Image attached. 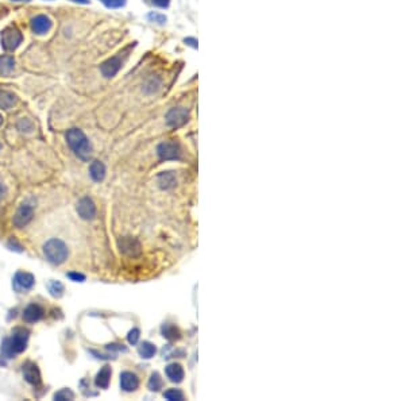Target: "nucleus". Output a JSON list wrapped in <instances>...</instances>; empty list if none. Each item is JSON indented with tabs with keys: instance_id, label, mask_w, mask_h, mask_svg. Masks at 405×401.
Returning a JSON list of instances; mask_svg holds the SVG:
<instances>
[{
	"instance_id": "obj_31",
	"label": "nucleus",
	"mask_w": 405,
	"mask_h": 401,
	"mask_svg": "<svg viewBox=\"0 0 405 401\" xmlns=\"http://www.w3.org/2000/svg\"><path fill=\"white\" fill-rule=\"evenodd\" d=\"M68 277H69V278H70V280L76 281V282H83V281L85 280V276H84V274H80V273H76V272L69 273Z\"/></svg>"
},
{
	"instance_id": "obj_21",
	"label": "nucleus",
	"mask_w": 405,
	"mask_h": 401,
	"mask_svg": "<svg viewBox=\"0 0 405 401\" xmlns=\"http://www.w3.org/2000/svg\"><path fill=\"white\" fill-rule=\"evenodd\" d=\"M156 353H157L156 346L152 345L150 342H143V343L139 346V354L142 358L149 359V358L154 357V354Z\"/></svg>"
},
{
	"instance_id": "obj_24",
	"label": "nucleus",
	"mask_w": 405,
	"mask_h": 401,
	"mask_svg": "<svg viewBox=\"0 0 405 401\" xmlns=\"http://www.w3.org/2000/svg\"><path fill=\"white\" fill-rule=\"evenodd\" d=\"M161 388H162V378H161V376L158 373H153L150 380H149V389L157 392Z\"/></svg>"
},
{
	"instance_id": "obj_37",
	"label": "nucleus",
	"mask_w": 405,
	"mask_h": 401,
	"mask_svg": "<svg viewBox=\"0 0 405 401\" xmlns=\"http://www.w3.org/2000/svg\"><path fill=\"white\" fill-rule=\"evenodd\" d=\"M0 150H2V143H0Z\"/></svg>"
},
{
	"instance_id": "obj_18",
	"label": "nucleus",
	"mask_w": 405,
	"mask_h": 401,
	"mask_svg": "<svg viewBox=\"0 0 405 401\" xmlns=\"http://www.w3.org/2000/svg\"><path fill=\"white\" fill-rule=\"evenodd\" d=\"M109 380H111V368L105 365V366H103L100 372L97 373L96 380H95V384H96L97 388L105 389V388H108Z\"/></svg>"
},
{
	"instance_id": "obj_5",
	"label": "nucleus",
	"mask_w": 405,
	"mask_h": 401,
	"mask_svg": "<svg viewBox=\"0 0 405 401\" xmlns=\"http://www.w3.org/2000/svg\"><path fill=\"white\" fill-rule=\"evenodd\" d=\"M32 216H34V208H32V205L30 204H22L18 208V211L15 212V215H14V219H12V222H14V225L18 227V229H22V227H24V226H27L30 222H31Z\"/></svg>"
},
{
	"instance_id": "obj_1",
	"label": "nucleus",
	"mask_w": 405,
	"mask_h": 401,
	"mask_svg": "<svg viewBox=\"0 0 405 401\" xmlns=\"http://www.w3.org/2000/svg\"><path fill=\"white\" fill-rule=\"evenodd\" d=\"M66 142L72 152L76 154L80 160L88 161L92 156V146L80 129H70L66 133Z\"/></svg>"
},
{
	"instance_id": "obj_33",
	"label": "nucleus",
	"mask_w": 405,
	"mask_h": 401,
	"mask_svg": "<svg viewBox=\"0 0 405 401\" xmlns=\"http://www.w3.org/2000/svg\"><path fill=\"white\" fill-rule=\"evenodd\" d=\"M4 196H6V188H4V185L0 183V200H2Z\"/></svg>"
},
{
	"instance_id": "obj_9",
	"label": "nucleus",
	"mask_w": 405,
	"mask_h": 401,
	"mask_svg": "<svg viewBox=\"0 0 405 401\" xmlns=\"http://www.w3.org/2000/svg\"><path fill=\"white\" fill-rule=\"evenodd\" d=\"M122 62H123V60H122V53H119V54L115 57H111V58H108V60L104 61V62L101 64L100 66L101 75H103L105 79H111V77H114L118 72H119V69H121L122 66Z\"/></svg>"
},
{
	"instance_id": "obj_30",
	"label": "nucleus",
	"mask_w": 405,
	"mask_h": 401,
	"mask_svg": "<svg viewBox=\"0 0 405 401\" xmlns=\"http://www.w3.org/2000/svg\"><path fill=\"white\" fill-rule=\"evenodd\" d=\"M139 334L140 333L138 329H133L131 331H130L129 337H127L130 345H135L136 342H138V339H139Z\"/></svg>"
},
{
	"instance_id": "obj_3",
	"label": "nucleus",
	"mask_w": 405,
	"mask_h": 401,
	"mask_svg": "<svg viewBox=\"0 0 405 401\" xmlns=\"http://www.w3.org/2000/svg\"><path fill=\"white\" fill-rule=\"evenodd\" d=\"M44 254L53 265H61L68 258V247L60 239H50L44 245Z\"/></svg>"
},
{
	"instance_id": "obj_6",
	"label": "nucleus",
	"mask_w": 405,
	"mask_h": 401,
	"mask_svg": "<svg viewBox=\"0 0 405 401\" xmlns=\"http://www.w3.org/2000/svg\"><path fill=\"white\" fill-rule=\"evenodd\" d=\"M157 153L161 160H178L180 158V146L173 140L161 143L157 149Z\"/></svg>"
},
{
	"instance_id": "obj_32",
	"label": "nucleus",
	"mask_w": 405,
	"mask_h": 401,
	"mask_svg": "<svg viewBox=\"0 0 405 401\" xmlns=\"http://www.w3.org/2000/svg\"><path fill=\"white\" fill-rule=\"evenodd\" d=\"M152 3L154 4V6H157V7L165 8L168 7L169 3H170V0H152Z\"/></svg>"
},
{
	"instance_id": "obj_17",
	"label": "nucleus",
	"mask_w": 405,
	"mask_h": 401,
	"mask_svg": "<svg viewBox=\"0 0 405 401\" xmlns=\"http://www.w3.org/2000/svg\"><path fill=\"white\" fill-rule=\"evenodd\" d=\"M15 68V58L8 54L0 56V76H8Z\"/></svg>"
},
{
	"instance_id": "obj_26",
	"label": "nucleus",
	"mask_w": 405,
	"mask_h": 401,
	"mask_svg": "<svg viewBox=\"0 0 405 401\" xmlns=\"http://www.w3.org/2000/svg\"><path fill=\"white\" fill-rule=\"evenodd\" d=\"M164 397L170 401H181L184 400V394L180 389H169L164 393Z\"/></svg>"
},
{
	"instance_id": "obj_2",
	"label": "nucleus",
	"mask_w": 405,
	"mask_h": 401,
	"mask_svg": "<svg viewBox=\"0 0 405 401\" xmlns=\"http://www.w3.org/2000/svg\"><path fill=\"white\" fill-rule=\"evenodd\" d=\"M28 341V331L24 329H15L11 338H7L2 345V354L4 357L12 358L16 354L23 353Z\"/></svg>"
},
{
	"instance_id": "obj_16",
	"label": "nucleus",
	"mask_w": 405,
	"mask_h": 401,
	"mask_svg": "<svg viewBox=\"0 0 405 401\" xmlns=\"http://www.w3.org/2000/svg\"><path fill=\"white\" fill-rule=\"evenodd\" d=\"M165 373L172 382H181L184 378V370L178 363H170V365L166 366Z\"/></svg>"
},
{
	"instance_id": "obj_8",
	"label": "nucleus",
	"mask_w": 405,
	"mask_h": 401,
	"mask_svg": "<svg viewBox=\"0 0 405 401\" xmlns=\"http://www.w3.org/2000/svg\"><path fill=\"white\" fill-rule=\"evenodd\" d=\"M34 282H35L34 276L31 273L27 272H18L14 276V280H12V285H14V288L18 292H23V290L31 289L34 286Z\"/></svg>"
},
{
	"instance_id": "obj_20",
	"label": "nucleus",
	"mask_w": 405,
	"mask_h": 401,
	"mask_svg": "<svg viewBox=\"0 0 405 401\" xmlns=\"http://www.w3.org/2000/svg\"><path fill=\"white\" fill-rule=\"evenodd\" d=\"M16 103V96L8 91H0V110H10Z\"/></svg>"
},
{
	"instance_id": "obj_4",
	"label": "nucleus",
	"mask_w": 405,
	"mask_h": 401,
	"mask_svg": "<svg viewBox=\"0 0 405 401\" xmlns=\"http://www.w3.org/2000/svg\"><path fill=\"white\" fill-rule=\"evenodd\" d=\"M23 41V35L16 26H8L2 31V46L7 52H14L19 48Z\"/></svg>"
},
{
	"instance_id": "obj_14",
	"label": "nucleus",
	"mask_w": 405,
	"mask_h": 401,
	"mask_svg": "<svg viewBox=\"0 0 405 401\" xmlns=\"http://www.w3.org/2000/svg\"><path fill=\"white\" fill-rule=\"evenodd\" d=\"M139 385V380L131 372H123L121 374V386L126 392H133Z\"/></svg>"
},
{
	"instance_id": "obj_10",
	"label": "nucleus",
	"mask_w": 405,
	"mask_h": 401,
	"mask_svg": "<svg viewBox=\"0 0 405 401\" xmlns=\"http://www.w3.org/2000/svg\"><path fill=\"white\" fill-rule=\"evenodd\" d=\"M188 121V111L182 107H176L172 108L166 114V123L170 127H180L185 125Z\"/></svg>"
},
{
	"instance_id": "obj_35",
	"label": "nucleus",
	"mask_w": 405,
	"mask_h": 401,
	"mask_svg": "<svg viewBox=\"0 0 405 401\" xmlns=\"http://www.w3.org/2000/svg\"><path fill=\"white\" fill-rule=\"evenodd\" d=\"M3 125V117H2V115H0V126Z\"/></svg>"
},
{
	"instance_id": "obj_11",
	"label": "nucleus",
	"mask_w": 405,
	"mask_h": 401,
	"mask_svg": "<svg viewBox=\"0 0 405 401\" xmlns=\"http://www.w3.org/2000/svg\"><path fill=\"white\" fill-rule=\"evenodd\" d=\"M53 22L48 15H36L31 19V30L38 35L46 34L52 30Z\"/></svg>"
},
{
	"instance_id": "obj_23",
	"label": "nucleus",
	"mask_w": 405,
	"mask_h": 401,
	"mask_svg": "<svg viewBox=\"0 0 405 401\" xmlns=\"http://www.w3.org/2000/svg\"><path fill=\"white\" fill-rule=\"evenodd\" d=\"M158 183H160L161 188H172L173 185L176 184V178L173 176L172 173H162L160 177H158Z\"/></svg>"
},
{
	"instance_id": "obj_36",
	"label": "nucleus",
	"mask_w": 405,
	"mask_h": 401,
	"mask_svg": "<svg viewBox=\"0 0 405 401\" xmlns=\"http://www.w3.org/2000/svg\"><path fill=\"white\" fill-rule=\"evenodd\" d=\"M12 2H30V0H12Z\"/></svg>"
},
{
	"instance_id": "obj_19",
	"label": "nucleus",
	"mask_w": 405,
	"mask_h": 401,
	"mask_svg": "<svg viewBox=\"0 0 405 401\" xmlns=\"http://www.w3.org/2000/svg\"><path fill=\"white\" fill-rule=\"evenodd\" d=\"M89 174L93 181H101L105 177V166L100 161H93L89 166Z\"/></svg>"
},
{
	"instance_id": "obj_29",
	"label": "nucleus",
	"mask_w": 405,
	"mask_h": 401,
	"mask_svg": "<svg viewBox=\"0 0 405 401\" xmlns=\"http://www.w3.org/2000/svg\"><path fill=\"white\" fill-rule=\"evenodd\" d=\"M100 2L108 8H121L126 3V0H100Z\"/></svg>"
},
{
	"instance_id": "obj_13",
	"label": "nucleus",
	"mask_w": 405,
	"mask_h": 401,
	"mask_svg": "<svg viewBox=\"0 0 405 401\" xmlns=\"http://www.w3.org/2000/svg\"><path fill=\"white\" fill-rule=\"evenodd\" d=\"M42 316H44V309H42L41 305L35 304V303L27 305L23 312V319L27 323H35V321L41 320Z\"/></svg>"
},
{
	"instance_id": "obj_15",
	"label": "nucleus",
	"mask_w": 405,
	"mask_h": 401,
	"mask_svg": "<svg viewBox=\"0 0 405 401\" xmlns=\"http://www.w3.org/2000/svg\"><path fill=\"white\" fill-rule=\"evenodd\" d=\"M119 246H121L122 251L125 254H129V256H136L140 251L139 242L133 239V238H123L119 242Z\"/></svg>"
},
{
	"instance_id": "obj_12",
	"label": "nucleus",
	"mask_w": 405,
	"mask_h": 401,
	"mask_svg": "<svg viewBox=\"0 0 405 401\" xmlns=\"http://www.w3.org/2000/svg\"><path fill=\"white\" fill-rule=\"evenodd\" d=\"M22 373L28 384L34 386H38L41 384V372L34 362H26L22 368Z\"/></svg>"
},
{
	"instance_id": "obj_27",
	"label": "nucleus",
	"mask_w": 405,
	"mask_h": 401,
	"mask_svg": "<svg viewBox=\"0 0 405 401\" xmlns=\"http://www.w3.org/2000/svg\"><path fill=\"white\" fill-rule=\"evenodd\" d=\"M16 126H18V130H20L22 133H31L32 129H34L32 122L30 119H27V118H22Z\"/></svg>"
},
{
	"instance_id": "obj_22",
	"label": "nucleus",
	"mask_w": 405,
	"mask_h": 401,
	"mask_svg": "<svg viewBox=\"0 0 405 401\" xmlns=\"http://www.w3.org/2000/svg\"><path fill=\"white\" fill-rule=\"evenodd\" d=\"M162 334H164V337L166 338V339H169V341H176V339L180 338L178 330H177L173 324H169V323L168 324L162 325Z\"/></svg>"
},
{
	"instance_id": "obj_7",
	"label": "nucleus",
	"mask_w": 405,
	"mask_h": 401,
	"mask_svg": "<svg viewBox=\"0 0 405 401\" xmlns=\"http://www.w3.org/2000/svg\"><path fill=\"white\" fill-rule=\"evenodd\" d=\"M77 213L84 221H92L96 216V207L89 197H83L77 203Z\"/></svg>"
},
{
	"instance_id": "obj_28",
	"label": "nucleus",
	"mask_w": 405,
	"mask_h": 401,
	"mask_svg": "<svg viewBox=\"0 0 405 401\" xmlns=\"http://www.w3.org/2000/svg\"><path fill=\"white\" fill-rule=\"evenodd\" d=\"M73 398H75V394H73L69 389H61L60 392H57V393L54 394V400L58 401L73 400Z\"/></svg>"
},
{
	"instance_id": "obj_25",
	"label": "nucleus",
	"mask_w": 405,
	"mask_h": 401,
	"mask_svg": "<svg viewBox=\"0 0 405 401\" xmlns=\"http://www.w3.org/2000/svg\"><path fill=\"white\" fill-rule=\"evenodd\" d=\"M49 290L52 293V296L60 297L64 292V285L61 284L60 281H50L49 282Z\"/></svg>"
},
{
	"instance_id": "obj_34",
	"label": "nucleus",
	"mask_w": 405,
	"mask_h": 401,
	"mask_svg": "<svg viewBox=\"0 0 405 401\" xmlns=\"http://www.w3.org/2000/svg\"><path fill=\"white\" fill-rule=\"evenodd\" d=\"M72 2H75V3H83V4L89 3V0H72Z\"/></svg>"
}]
</instances>
